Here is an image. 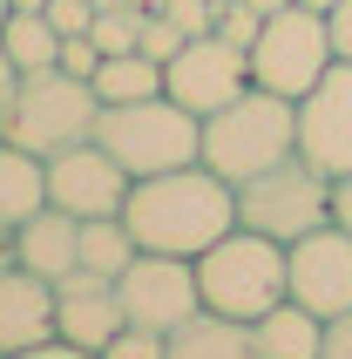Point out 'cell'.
Instances as JSON below:
<instances>
[{
	"label": "cell",
	"instance_id": "obj_1",
	"mask_svg": "<svg viewBox=\"0 0 352 359\" xmlns=\"http://www.w3.org/2000/svg\"><path fill=\"white\" fill-rule=\"evenodd\" d=\"M122 224L136 231L142 251H170V258H196L210 251L224 231H237V183H224L203 163L163 170V177H136L122 197Z\"/></svg>",
	"mask_w": 352,
	"mask_h": 359
},
{
	"label": "cell",
	"instance_id": "obj_2",
	"mask_svg": "<svg viewBox=\"0 0 352 359\" xmlns=\"http://www.w3.org/2000/svg\"><path fill=\"white\" fill-rule=\"evenodd\" d=\"M298 156V102L271 95V88H244L231 95L224 109L203 116V170H217L224 183H244L257 170H271V163Z\"/></svg>",
	"mask_w": 352,
	"mask_h": 359
},
{
	"label": "cell",
	"instance_id": "obj_3",
	"mask_svg": "<svg viewBox=\"0 0 352 359\" xmlns=\"http://www.w3.org/2000/svg\"><path fill=\"white\" fill-rule=\"evenodd\" d=\"M95 122H102L95 81L68 75V68H27L7 95V109H0V136L34 149V156H55L68 142H88Z\"/></svg>",
	"mask_w": 352,
	"mask_h": 359
},
{
	"label": "cell",
	"instance_id": "obj_4",
	"mask_svg": "<svg viewBox=\"0 0 352 359\" xmlns=\"http://www.w3.org/2000/svg\"><path fill=\"white\" fill-rule=\"evenodd\" d=\"M95 142L129 170V177H163L203 156V116H190L176 95H142V102H109L95 122Z\"/></svg>",
	"mask_w": 352,
	"mask_h": 359
},
{
	"label": "cell",
	"instance_id": "obj_5",
	"mask_svg": "<svg viewBox=\"0 0 352 359\" xmlns=\"http://www.w3.org/2000/svg\"><path fill=\"white\" fill-rule=\"evenodd\" d=\"M196 292L210 312L224 319H264L278 299H285V244L251 231V224H237L210 251H196Z\"/></svg>",
	"mask_w": 352,
	"mask_h": 359
},
{
	"label": "cell",
	"instance_id": "obj_6",
	"mask_svg": "<svg viewBox=\"0 0 352 359\" xmlns=\"http://www.w3.org/2000/svg\"><path fill=\"white\" fill-rule=\"evenodd\" d=\"M237 224H251L264 238L292 244L318 224H332V177L312 170L305 156H285L271 170H257V177L237 183Z\"/></svg>",
	"mask_w": 352,
	"mask_h": 359
},
{
	"label": "cell",
	"instance_id": "obj_7",
	"mask_svg": "<svg viewBox=\"0 0 352 359\" xmlns=\"http://www.w3.org/2000/svg\"><path fill=\"white\" fill-rule=\"evenodd\" d=\"M332 61L339 55H332V34H325V14L298 7V0L278 7V14H264V34L251 41V81L271 88V95H285V102H298Z\"/></svg>",
	"mask_w": 352,
	"mask_h": 359
},
{
	"label": "cell",
	"instance_id": "obj_8",
	"mask_svg": "<svg viewBox=\"0 0 352 359\" xmlns=\"http://www.w3.org/2000/svg\"><path fill=\"white\" fill-rule=\"evenodd\" d=\"M116 299L129 325H149V332H176L190 319L203 292H196V258H170V251H136V258L116 271Z\"/></svg>",
	"mask_w": 352,
	"mask_h": 359
},
{
	"label": "cell",
	"instance_id": "obj_9",
	"mask_svg": "<svg viewBox=\"0 0 352 359\" xmlns=\"http://www.w3.org/2000/svg\"><path fill=\"white\" fill-rule=\"evenodd\" d=\"M244 88H251V55L231 48L217 27L210 34H190L163 61V95H176L190 116H210V109H224V102L244 95Z\"/></svg>",
	"mask_w": 352,
	"mask_h": 359
},
{
	"label": "cell",
	"instance_id": "obj_10",
	"mask_svg": "<svg viewBox=\"0 0 352 359\" xmlns=\"http://www.w3.org/2000/svg\"><path fill=\"white\" fill-rule=\"evenodd\" d=\"M285 299H298L318 319L352 312V231L318 224V231L285 244Z\"/></svg>",
	"mask_w": 352,
	"mask_h": 359
},
{
	"label": "cell",
	"instance_id": "obj_11",
	"mask_svg": "<svg viewBox=\"0 0 352 359\" xmlns=\"http://www.w3.org/2000/svg\"><path fill=\"white\" fill-rule=\"evenodd\" d=\"M298 156L325 177L352 170V61H332L298 95Z\"/></svg>",
	"mask_w": 352,
	"mask_h": 359
},
{
	"label": "cell",
	"instance_id": "obj_12",
	"mask_svg": "<svg viewBox=\"0 0 352 359\" xmlns=\"http://www.w3.org/2000/svg\"><path fill=\"white\" fill-rule=\"evenodd\" d=\"M129 183H136V177H129L95 136L68 142V149L48 156V203L68 210V217H116L122 197H129Z\"/></svg>",
	"mask_w": 352,
	"mask_h": 359
},
{
	"label": "cell",
	"instance_id": "obj_13",
	"mask_svg": "<svg viewBox=\"0 0 352 359\" xmlns=\"http://www.w3.org/2000/svg\"><path fill=\"white\" fill-rule=\"evenodd\" d=\"M122 325L129 319H122L116 278H102V271H68V278H55V339L102 353Z\"/></svg>",
	"mask_w": 352,
	"mask_h": 359
},
{
	"label": "cell",
	"instance_id": "obj_14",
	"mask_svg": "<svg viewBox=\"0 0 352 359\" xmlns=\"http://www.w3.org/2000/svg\"><path fill=\"white\" fill-rule=\"evenodd\" d=\"M48 339H55V285L7 264L0 271V353H27Z\"/></svg>",
	"mask_w": 352,
	"mask_h": 359
},
{
	"label": "cell",
	"instance_id": "obj_15",
	"mask_svg": "<svg viewBox=\"0 0 352 359\" xmlns=\"http://www.w3.org/2000/svg\"><path fill=\"white\" fill-rule=\"evenodd\" d=\"M75 251H81V217H68L55 203H41L34 217L14 231V264L34 271V278H48V285L75 271Z\"/></svg>",
	"mask_w": 352,
	"mask_h": 359
},
{
	"label": "cell",
	"instance_id": "obj_16",
	"mask_svg": "<svg viewBox=\"0 0 352 359\" xmlns=\"http://www.w3.org/2000/svg\"><path fill=\"white\" fill-rule=\"evenodd\" d=\"M163 359H257V353H251L244 319H224L210 305H196L176 332H163Z\"/></svg>",
	"mask_w": 352,
	"mask_h": 359
},
{
	"label": "cell",
	"instance_id": "obj_17",
	"mask_svg": "<svg viewBox=\"0 0 352 359\" xmlns=\"http://www.w3.org/2000/svg\"><path fill=\"white\" fill-rule=\"evenodd\" d=\"M318 339H325V319L305 312L298 299H278L264 319H251V353L257 359H318Z\"/></svg>",
	"mask_w": 352,
	"mask_h": 359
},
{
	"label": "cell",
	"instance_id": "obj_18",
	"mask_svg": "<svg viewBox=\"0 0 352 359\" xmlns=\"http://www.w3.org/2000/svg\"><path fill=\"white\" fill-rule=\"evenodd\" d=\"M41 203H48V156H34V149L0 136V224L20 231Z\"/></svg>",
	"mask_w": 352,
	"mask_h": 359
},
{
	"label": "cell",
	"instance_id": "obj_19",
	"mask_svg": "<svg viewBox=\"0 0 352 359\" xmlns=\"http://www.w3.org/2000/svg\"><path fill=\"white\" fill-rule=\"evenodd\" d=\"M88 81H95L102 109H109V102H142V95H163V61H149L142 48H129V55H102V68Z\"/></svg>",
	"mask_w": 352,
	"mask_h": 359
},
{
	"label": "cell",
	"instance_id": "obj_20",
	"mask_svg": "<svg viewBox=\"0 0 352 359\" xmlns=\"http://www.w3.org/2000/svg\"><path fill=\"white\" fill-rule=\"evenodd\" d=\"M136 251H142V244H136V231L122 224V210H116V217H81L75 271H102V278H116V271L136 258Z\"/></svg>",
	"mask_w": 352,
	"mask_h": 359
},
{
	"label": "cell",
	"instance_id": "obj_21",
	"mask_svg": "<svg viewBox=\"0 0 352 359\" xmlns=\"http://www.w3.org/2000/svg\"><path fill=\"white\" fill-rule=\"evenodd\" d=\"M0 48H7V61H14L20 75H27V68H55L61 34H55V20H48V7H41V14H7L0 20Z\"/></svg>",
	"mask_w": 352,
	"mask_h": 359
},
{
	"label": "cell",
	"instance_id": "obj_22",
	"mask_svg": "<svg viewBox=\"0 0 352 359\" xmlns=\"http://www.w3.org/2000/svg\"><path fill=\"white\" fill-rule=\"evenodd\" d=\"M142 14L149 7H129V0H116V7H95V20H88V34H95L102 55H129L142 34Z\"/></svg>",
	"mask_w": 352,
	"mask_h": 359
},
{
	"label": "cell",
	"instance_id": "obj_23",
	"mask_svg": "<svg viewBox=\"0 0 352 359\" xmlns=\"http://www.w3.org/2000/svg\"><path fill=\"white\" fill-rule=\"evenodd\" d=\"M217 34L231 41V48H244V55H251V41L264 34V14H257L251 0H231V7H217Z\"/></svg>",
	"mask_w": 352,
	"mask_h": 359
},
{
	"label": "cell",
	"instance_id": "obj_24",
	"mask_svg": "<svg viewBox=\"0 0 352 359\" xmlns=\"http://www.w3.org/2000/svg\"><path fill=\"white\" fill-rule=\"evenodd\" d=\"M156 14L170 20L183 41H190V34H210V27H217V0H163Z\"/></svg>",
	"mask_w": 352,
	"mask_h": 359
},
{
	"label": "cell",
	"instance_id": "obj_25",
	"mask_svg": "<svg viewBox=\"0 0 352 359\" xmlns=\"http://www.w3.org/2000/svg\"><path fill=\"white\" fill-rule=\"evenodd\" d=\"M102 359H163V332H149V325H122L116 339L102 346Z\"/></svg>",
	"mask_w": 352,
	"mask_h": 359
},
{
	"label": "cell",
	"instance_id": "obj_26",
	"mask_svg": "<svg viewBox=\"0 0 352 359\" xmlns=\"http://www.w3.org/2000/svg\"><path fill=\"white\" fill-rule=\"evenodd\" d=\"M55 68H68V75H95L102 68V48H95V34H61V55H55Z\"/></svg>",
	"mask_w": 352,
	"mask_h": 359
},
{
	"label": "cell",
	"instance_id": "obj_27",
	"mask_svg": "<svg viewBox=\"0 0 352 359\" xmlns=\"http://www.w3.org/2000/svg\"><path fill=\"white\" fill-rule=\"evenodd\" d=\"M136 48H142V55H149V61H170L176 48H183V34H176L170 20H163L156 7H149V14H142V34H136Z\"/></svg>",
	"mask_w": 352,
	"mask_h": 359
},
{
	"label": "cell",
	"instance_id": "obj_28",
	"mask_svg": "<svg viewBox=\"0 0 352 359\" xmlns=\"http://www.w3.org/2000/svg\"><path fill=\"white\" fill-rule=\"evenodd\" d=\"M48 20H55V34H88L95 0H48Z\"/></svg>",
	"mask_w": 352,
	"mask_h": 359
},
{
	"label": "cell",
	"instance_id": "obj_29",
	"mask_svg": "<svg viewBox=\"0 0 352 359\" xmlns=\"http://www.w3.org/2000/svg\"><path fill=\"white\" fill-rule=\"evenodd\" d=\"M325 34H332V55L352 61V0H332L325 7Z\"/></svg>",
	"mask_w": 352,
	"mask_h": 359
},
{
	"label": "cell",
	"instance_id": "obj_30",
	"mask_svg": "<svg viewBox=\"0 0 352 359\" xmlns=\"http://www.w3.org/2000/svg\"><path fill=\"white\" fill-rule=\"evenodd\" d=\"M318 359H352V312H332V319H325V339H318Z\"/></svg>",
	"mask_w": 352,
	"mask_h": 359
},
{
	"label": "cell",
	"instance_id": "obj_31",
	"mask_svg": "<svg viewBox=\"0 0 352 359\" xmlns=\"http://www.w3.org/2000/svg\"><path fill=\"white\" fill-rule=\"evenodd\" d=\"M7 359H102L88 346H68V339H48V346H27V353H7Z\"/></svg>",
	"mask_w": 352,
	"mask_h": 359
},
{
	"label": "cell",
	"instance_id": "obj_32",
	"mask_svg": "<svg viewBox=\"0 0 352 359\" xmlns=\"http://www.w3.org/2000/svg\"><path fill=\"white\" fill-rule=\"evenodd\" d=\"M332 224H339V231H352V170H346V177H332Z\"/></svg>",
	"mask_w": 352,
	"mask_h": 359
},
{
	"label": "cell",
	"instance_id": "obj_33",
	"mask_svg": "<svg viewBox=\"0 0 352 359\" xmlns=\"http://www.w3.org/2000/svg\"><path fill=\"white\" fill-rule=\"evenodd\" d=\"M14 81H20V68L7 61V48H0V109H7V95H14Z\"/></svg>",
	"mask_w": 352,
	"mask_h": 359
},
{
	"label": "cell",
	"instance_id": "obj_34",
	"mask_svg": "<svg viewBox=\"0 0 352 359\" xmlns=\"http://www.w3.org/2000/svg\"><path fill=\"white\" fill-rule=\"evenodd\" d=\"M7 264H14V231L0 224V271H7Z\"/></svg>",
	"mask_w": 352,
	"mask_h": 359
},
{
	"label": "cell",
	"instance_id": "obj_35",
	"mask_svg": "<svg viewBox=\"0 0 352 359\" xmlns=\"http://www.w3.org/2000/svg\"><path fill=\"white\" fill-rule=\"evenodd\" d=\"M257 14H278V7H292V0H251Z\"/></svg>",
	"mask_w": 352,
	"mask_h": 359
},
{
	"label": "cell",
	"instance_id": "obj_36",
	"mask_svg": "<svg viewBox=\"0 0 352 359\" xmlns=\"http://www.w3.org/2000/svg\"><path fill=\"white\" fill-rule=\"evenodd\" d=\"M41 7H48V0H14V14H41Z\"/></svg>",
	"mask_w": 352,
	"mask_h": 359
},
{
	"label": "cell",
	"instance_id": "obj_37",
	"mask_svg": "<svg viewBox=\"0 0 352 359\" xmlns=\"http://www.w3.org/2000/svg\"><path fill=\"white\" fill-rule=\"evenodd\" d=\"M298 7H312V14H325V7H332V0H298Z\"/></svg>",
	"mask_w": 352,
	"mask_h": 359
},
{
	"label": "cell",
	"instance_id": "obj_38",
	"mask_svg": "<svg viewBox=\"0 0 352 359\" xmlns=\"http://www.w3.org/2000/svg\"><path fill=\"white\" fill-rule=\"evenodd\" d=\"M7 14H14V0H0V20H7Z\"/></svg>",
	"mask_w": 352,
	"mask_h": 359
},
{
	"label": "cell",
	"instance_id": "obj_39",
	"mask_svg": "<svg viewBox=\"0 0 352 359\" xmlns=\"http://www.w3.org/2000/svg\"><path fill=\"white\" fill-rule=\"evenodd\" d=\"M217 7H231V0H217Z\"/></svg>",
	"mask_w": 352,
	"mask_h": 359
},
{
	"label": "cell",
	"instance_id": "obj_40",
	"mask_svg": "<svg viewBox=\"0 0 352 359\" xmlns=\"http://www.w3.org/2000/svg\"><path fill=\"white\" fill-rule=\"evenodd\" d=\"M0 359H7V353H0Z\"/></svg>",
	"mask_w": 352,
	"mask_h": 359
}]
</instances>
